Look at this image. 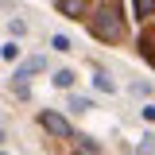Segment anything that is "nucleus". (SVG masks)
I'll return each instance as SVG.
<instances>
[{
  "mask_svg": "<svg viewBox=\"0 0 155 155\" xmlns=\"http://www.w3.org/2000/svg\"><path fill=\"white\" fill-rule=\"evenodd\" d=\"M89 31H93L101 43H116V39L124 35V19H120V12H116V0H105V4L93 12Z\"/></svg>",
  "mask_w": 155,
  "mask_h": 155,
  "instance_id": "f257e3e1",
  "label": "nucleus"
},
{
  "mask_svg": "<svg viewBox=\"0 0 155 155\" xmlns=\"http://www.w3.org/2000/svg\"><path fill=\"white\" fill-rule=\"evenodd\" d=\"M39 124H43V128H47L51 136H62V140H70V136H74V128L66 124V116L51 113V109H47V113H39Z\"/></svg>",
  "mask_w": 155,
  "mask_h": 155,
  "instance_id": "f03ea898",
  "label": "nucleus"
},
{
  "mask_svg": "<svg viewBox=\"0 0 155 155\" xmlns=\"http://www.w3.org/2000/svg\"><path fill=\"white\" fill-rule=\"evenodd\" d=\"M39 70H47V58H27L16 70V85H27V74H39Z\"/></svg>",
  "mask_w": 155,
  "mask_h": 155,
  "instance_id": "7ed1b4c3",
  "label": "nucleus"
},
{
  "mask_svg": "<svg viewBox=\"0 0 155 155\" xmlns=\"http://www.w3.org/2000/svg\"><path fill=\"white\" fill-rule=\"evenodd\" d=\"M58 12L70 16V19H78L81 12H85V0H58Z\"/></svg>",
  "mask_w": 155,
  "mask_h": 155,
  "instance_id": "20e7f679",
  "label": "nucleus"
},
{
  "mask_svg": "<svg viewBox=\"0 0 155 155\" xmlns=\"http://www.w3.org/2000/svg\"><path fill=\"white\" fill-rule=\"evenodd\" d=\"M93 85L101 89V93H113V89H116V81L105 74V70H97V74H93Z\"/></svg>",
  "mask_w": 155,
  "mask_h": 155,
  "instance_id": "39448f33",
  "label": "nucleus"
},
{
  "mask_svg": "<svg viewBox=\"0 0 155 155\" xmlns=\"http://www.w3.org/2000/svg\"><path fill=\"white\" fill-rule=\"evenodd\" d=\"M132 8H136V16H140V19L155 16V0H132Z\"/></svg>",
  "mask_w": 155,
  "mask_h": 155,
  "instance_id": "423d86ee",
  "label": "nucleus"
},
{
  "mask_svg": "<svg viewBox=\"0 0 155 155\" xmlns=\"http://www.w3.org/2000/svg\"><path fill=\"white\" fill-rule=\"evenodd\" d=\"M54 85H58V89H70V85H74V70H58V74H54Z\"/></svg>",
  "mask_w": 155,
  "mask_h": 155,
  "instance_id": "0eeeda50",
  "label": "nucleus"
},
{
  "mask_svg": "<svg viewBox=\"0 0 155 155\" xmlns=\"http://www.w3.org/2000/svg\"><path fill=\"white\" fill-rule=\"evenodd\" d=\"M8 31H12V35L19 39V35H23V31H27V23H23V19H12V23H8Z\"/></svg>",
  "mask_w": 155,
  "mask_h": 155,
  "instance_id": "6e6552de",
  "label": "nucleus"
},
{
  "mask_svg": "<svg viewBox=\"0 0 155 155\" xmlns=\"http://www.w3.org/2000/svg\"><path fill=\"white\" fill-rule=\"evenodd\" d=\"M51 47H54V51H70V39H66V35H54V39H51Z\"/></svg>",
  "mask_w": 155,
  "mask_h": 155,
  "instance_id": "1a4fd4ad",
  "label": "nucleus"
},
{
  "mask_svg": "<svg viewBox=\"0 0 155 155\" xmlns=\"http://www.w3.org/2000/svg\"><path fill=\"white\" fill-rule=\"evenodd\" d=\"M0 54L12 62V58H19V47H16V43H8V47H0Z\"/></svg>",
  "mask_w": 155,
  "mask_h": 155,
  "instance_id": "9d476101",
  "label": "nucleus"
},
{
  "mask_svg": "<svg viewBox=\"0 0 155 155\" xmlns=\"http://www.w3.org/2000/svg\"><path fill=\"white\" fill-rule=\"evenodd\" d=\"M70 109H78V113L89 109V97H70Z\"/></svg>",
  "mask_w": 155,
  "mask_h": 155,
  "instance_id": "9b49d317",
  "label": "nucleus"
},
{
  "mask_svg": "<svg viewBox=\"0 0 155 155\" xmlns=\"http://www.w3.org/2000/svg\"><path fill=\"white\" fill-rule=\"evenodd\" d=\"M140 151H143V155H151V151H155V136H143V143H140Z\"/></svg>",
  "mask_w": 155,
  "mask_h": 155,
  "instance_id": "f8f14e48",
  "label": "nucleus"
},
{
  "mask_svg": "<svg viewBox=\"0 0 155 155\" xmlns=\"http://www.w3.org/2000/svg\"><path fill=\"white\" fill-rule=\"evenodd\" d=\"M0 140H4V124H0Z\"/></svg>",
  "mask_w": 155,
  "mask_h": 155,
  "instance_id": "ddd939ff",
  "label": "nucleus"
}]
</instances>
